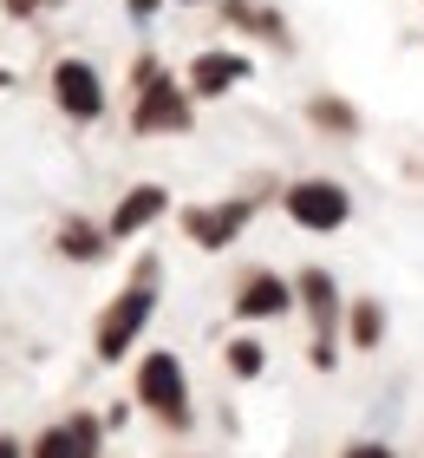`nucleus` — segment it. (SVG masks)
Wrapping results in <instances>:
<instances>
[{
	"label": "nucleus",
	"instance_id": "obj_1",
	"mask_svg": "<svg viewBox=\"0 0 424 458\" xmlns=\"http://www.w3.org/2000/svg\"><path fill=\"white\" fill-rule=\"evenodd\" d=\"M151 301H157V295H151V262H144V268H137V282L124 288V295L112 301V315L98 321V360H118V353L137 341V327L151 321Z\"/></svg>",
	"mask_w": 424,
	"mask_h": 458
},
{
	"label": "nucleus",
	"instance_id": "obj_2",
	"mask_svg": "<svg viewBox=\"0 0 424 458\" xmlns=\"http://www.w3.org/2000/svg\"><path fill=\"white\" fill-rule=\"evenodd\" d=\"M137 400L151 406L157 420L183 426V412H189L183 400H189V393H183V367H177V353H151V360L137 367Z\"/></svg>",
	"mask_w": 424,
	"mask_h": 458
},
{
	"label": "nucleus",
	"instance_id": "obj_3",
	"mask_svg": "<svg viewBox=\"0 0 424 458\" xmlns=\"http://www.w3.org/2000/svg\"><path fill=\"white\" fill-rule=\"evenodd\" d=\"M287 216L307 229H339L346 223V191L339 183H294L287 191Z\"/></svg>",
	"mask_w": 424,
	"mask_h": 458
},
{
	"label": "nucleus",
	"instance_id": "obj_4",
	"mask_svg": "<svg viewBox=\"0 0 424 458\" xmlns=\"http://www.w3.org/2000/svg\"><path fill=\"white\" fill-rule=\"evenodd\" d=\"M53 98H59L72 118H98V112H104L98 72L85 66V59H59V66H53Z\"/></svg>",
	"mask_w": 424,
	"mask_h": 458
},
{
	"label": "nucleus",
	"instance_id": "obj_5",
	"mask_svg": "<svg viewBox=\"0 0 424 458\" xmlns=\"http://www.w3.org/2000/svg\"><path fill=\"white\" fill-rule=\"evenodd\" d=\"M189 106L177 98V86H163L157 66H144V106H137V131H183Z\"/></svg>",
	"mask_w": 424,
	"mask_h": 458
},
{
	"label": "nucleus",
	"instance_id": "obj_6",
	"mask_svg": "<svg viewBox=\"0 0 424 458\" xmlns=\"http://www.w3.org/2000/svg\"><path fill=\"white\" fill-rule=\"evenodd\" d=\"M33 458H98V420H92V412H79V420L53 426L46 439L33 445Z\"/></svg>",
	"mask_w": 424,
	"mask_h": 458
},
{
	"label": "nucleus",
	"instance_id": "obj_7",
	"mask_svg": "<svg viewBox=\"0 0 424 458\" xmlns=\"http://www.w3.org/2000/svg\"><path fill=\"white\" fill-rule=\"evenodd\" d=\"M301 295H307V308H313V335H320V347H313V360H333V315H339V301H333V282L320 276V268H307L301 276Z\"/></svg>",
	"mask_w": 424,
	"mask_h": 458
},
{
	"label": "nucleus",
	"instance_id": "obj_8",
	"mask_svg": "<svg viewBox=\"0 0 424 458\" xmlns=\"http://www.w3.org/2000/svg\"><path fill=\"white\" fill-rule=\"evenodd\" d=\"M183 223H189V236H196L203 249H222V242L248 223V203H222V210H189Z\"/></svg>",
	"mask_w": 424,
	"mask_h": 458
},
{
	"label": "nucleus",
	"instance_id": "obj_9",
	"mask_svg": "<svg viewBox=\"0 0 424 458\" xmlns=\"http://www.w3.org/2000/svg\"><path fill=\"white\" fill-rule=\"evenodd\" d=\"M236 79H248V59H236V53H203L189 66V86L196 92H229Z\"/></svg>",
	"mask_w": 424,
	"mask_h": 458
},
{
	"label": "nucleus",
	"instance_id": "obj_10",
	"mask_svg": "<svg viewBox=\"0 0 424 458\" xmlns=\"http://www.w3.org/2000/svg\"><path fill=\"white\" fill-rule=\"evenodd\" d=\"M163 216V191L157 183H144V191H131L118 203V216H112V236H131V229H144V223H157Z\"/></svg>",
	"mask_w": 424,
	"mask_h": 458
},
{
	"label": "nucleus",
	"instance_id": "obj_11",
	"mask_svg": "<svg viewBox=\"0 0 424 458\" xmlns=\"http://www.w3.org/2000/svg\"><path fill=\"white\" fill-rule=\"evenodd\" d=\"M242 315H281L287 308V282H274V276H248V288L236 295Z\"/></svg>",
	"mask_w": 424,
	"mask_h": 458
},
{
	"label": "nucleus",
	"instance_id": "obj_12",
	"mask_svg": "<svg viewBox=\"0 0 424 458\" xmlns=\"http://www.w3.org/2000/svg\"><path fill=\"white\" fill-rule=\"evenodd\" d=\"M59 249H66V256H79V262H92L104 242H98V229H92V223H66V229H59Z\"/></svg>",
	"mask_w": 424,
	"mask_h": 458
},
{
	"label": "nucleus",
	"instance_id": "obj_13",
	"mask_svg": "<svg viewBox=\"0 0 424 458\" xmlns=\"http://www.w3.org/2000/svg\"><path fill=\"white\" fill-rule=\"evenodd\" d=\"M353 341H359V347H372V341H378V308H372V301L353 315Z\"/></svg>",
	"mask_w": 424,
	"mask_h": 458
},
{
	"label": "nucleus",
	"instance_id": "obj_14",
	"mask_svg": "<svg viewBox=\"0 0 424 458\" xmlns=\"http://www.w3.org/2000/svg\"><path fill=\"white\" fill-rule=\"evenodd\" d=\"M229 367H236V373H262V347H254V341H236V347H229Z\"/></svg>",
	"mask_w": 424,
	"mask_h": 458
},
{
	"label": "nucleus",
	"instance_id": "obj_15",
	"mask_svg": "<svg viewBox=\"0 0 424 458\" xmlns=\"http://www.w3.org/2000/svg\"><path fill=\"white\" fill-rule=\"evenodd\" d=\"M346 458H392V452H386V445H353Z\"/></svg>",
	"mask_w": 424,
	"mask_h": 458
},
{
	"label": "nucleus",
	"instance_id": "obj_16",
	"mask_svg": "<svg viewBox=\"0 0 424 458\" xmlns=\"http://www.w3.org/2000/svg\"><path fill=\"white\" fill-rule=\"evenodd\" d=\"M13 13H39V7H53V0H7Z\"/></svg>",
	"mask_w": 424,
	"mask_h": 458
},
{
	"label": "nucleus",
	"instance_id": "obj_17",
	"mask_svg": "<svg viewBox=\"0 0 424 458\" xmlns=\"http://www.w3.org/2000/svg\"><path fill=\"white\" fill-rule=\"evenodd\" d=\"M0 458H20V439H7V432H0Z\"/></svg>",
	"mask_w": 424,
	"mask_h": 458
},
{
	"label": "nucleus",
	"instance_id": "obj_18",
	"mask_svg": "<svg viewBox=\"0 0 424 458\" xmlns=\"http://www.w3.org/2000/svg\"><path fill=\"white\" fill-rule=\"evenodd\" d=\"M0 86H7V72H0Z\"/></svg>",
	"mask_w": 424,
	"mask_h": 458
}]
</instances>
